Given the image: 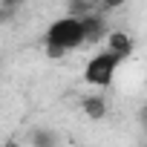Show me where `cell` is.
Wrapping results in <instances>:
<instances>
[{"label": "cell", "instance_id": "1", "mask_svg": "<svg viewBox=\"0 0 147 147\" xmlns=\"http://www.w3.org/2000/svg\"><path fill=\"white\" fill-rule=\"evenodd\" d=\"M43 43H58V46H63V49H69V52L78 49V46H84V43H87V32H84L81 18H72V15L58 18V20L46 29Z\"/></svg>", "mask_w": 147, "mask_h": 147}, {"label": "cell", "instance_id": "2", "mask_svg": "<svg viewBox=\"0 0 147 147\" xmlns=\"http://www.w3.org/2000/svg\"><path fill=\"white\" fill-rule=\"evenodd\" d=\"M121 61H124V58H118V55L110 52V49L98 52L95 58H90V63H87V69H84V81H87L90 87H110Z\"/></svg>", "mask_w": 147, "mask_h": 147}, {"label": "cell", "instance_id": "3", "mask_svg": "<svg viewBox=\"0 0 147 147\" xmlns=\"http://www.w3.org/2000/svg\"><path fill=\"white\" fill-rule=\"evenodd\" d=\"M84 23V32H87V43H101L107 35H110V26H107V18L101 12H92L87 18H81Z\"/></svg>", "mask_w": 147, "mask_h": 147}, {"label": "cell", "instance_id": "4", "mask_svg": "<svg viewBox=\"0 0 147 147\" xmlns=\"http://www.w3.org/2000/svg\"><path fill=\"white\" fill-rule=\"evenodd\" d=\"M107 49L115 52L118 58H130L133 49H136V40L130 38V32H124V29H113V32L107 35Z\"/></svg>", "mask_w": 147, "mask_h": 147}, {"label": "cell", "instance_id": "5", "mask_svg": "<svg viewBox=\"0 0 147 147\" xmlns=\"http://www.w3.org/2000/svg\"><path fill=\"white\" fill-rule=\"evenodd\" d=\"M81 110H84V115H87L90 121H101L110 107H107V98H104V95L92 92V95H84V98H81Z\"/></svg>", "mask_w": 147, "mask_h": 147}, {"label": "cell", "instance_id": "6", "mask_svg": "<svg viewBox=\"0 0 147 147\" xmlns=\"http://www.w3.org/2000/svg\"><path fill=\"white\" fill-rule=\"evenodd\" d=\"M95 12V0H66V15L72 18H87Z\"/></svg>", "mask_w": 147, "mask_h": 147}, {"label": "cell", "instance_id": "7", "mask_svg": "<svg viewBox=\"0 0 147 147\" xmlns=\"http://www.w3.org/2000/svg\"><path fill=\"white\" fill-rule=\"evenodd\" d=\"M29 141H32V147H58L61 144L55 130H35Z\"/></svg>", "mask_w": 147, "mask_h": 147}, {"label": "cell", "instance_id": "8", "mask_svg": "<svg viewBox=\"0 0 147 147\" xmlns=\"http://www.w3.org/2000/svg\"><path fill=\"white\" fill-rule=\"evenodd\" d=\"M20 6H23V0H0V12H3V20L9 23V20H12V15H15Z\"/></svg>", "mask_w": 147, "mask_h": 147}, {"label": "cell", "instance_id": "9", "mask_svg": "<svg viewBox=\"0 0 147 147\" xmlns=\"http://www.w3.org/2000/svg\"><path fill=\"white\" fill-rule=\"evenodd\" d=\"M43 52H46L49 61H61V58L69 55V49H63V46H58V43H43Z\"/></svg>", "mask_w": 147, "mask_h": 147}, {"label": "cell", "instance_id": "10", "mask_svg": "<svg viewBox=\"0 0 147 147\" xmlns=\"http://www.w3.org/2000/svg\"><path fill=\"white\" fill-rule=\"evenodd\" d=\"M127 3V0H101V9L104 12H115V9H121Z\"/></svg>", "mask_w": 147, "mask_h": 147}, {"label": "cell", "instance_id": "11", "mask_svg": "<svg viewBox=\"0 0 147 147\" xmlns=\"http://www.w3.org/2000/svg\"><path fill=\"white\" fill-rule=\"evenodd\" d=\"M138 127L147 133V104H141V107H138Z\"/></svg>", "mask_w": 147, "mask_h": 147}, {"label": "cell", "instance_id": "12", "mask_svg": "<svg viewBox=\"0 0 147 147\" xmlns=\"http://www.w3.org/2000/svg\"><path fill=\"white\" fill-rule=\"evenodd\" d=\"M3 147H23V144H20V141H15V138H9V141H6Z\"/></svg>", "mask_w": 147, "mask_h": 147}]
</instances>
